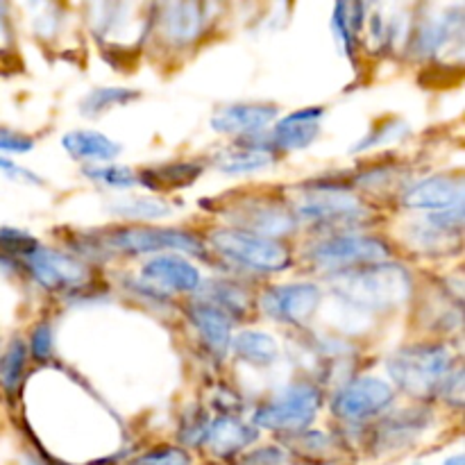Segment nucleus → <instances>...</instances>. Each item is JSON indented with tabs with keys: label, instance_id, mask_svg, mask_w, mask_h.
Segmentation results:
<instances>
[{
	"label": "nucleus",
	"instance_id": "nucleus-1",
	"mask_svg": "<svg viewBox=\"0 0 465 465\" xmlns=\"http://www.w3.org/2000/svg\"><path fill=\"white\" fill-rule=\"evenodd\" d=\"M411 275L400 263L381 262L354 268L334 277L336 295L357 309L386 312L395 309L411 295Z\"/></svg>",
	"mask_w": 465,
	"mask_h": 465
},
{
	"label": "nucleus",
	"instance_id": "nucleus-2",
	"mask_svg": "<svg viewBox=\"0 0 465 465\" xmlns=\"http://www.w3.org/2000/svg\"><path fill=\"white\" fill-rule=\"evenodd\" d=\"M386 371L404 393L413 398H430L454 371V354L439 343L404 345L391 354Z\"/></svg>",
	"mask_w": 465,
	"mask_h": 465
},
{
	"label": "nucleus",
	"instance_id": "nucleus-3",
	"mask_svg": "<svg viewBox=\"0 0 465 465\" xmlns=\"http://www.w3.org/2000/svg\"><path fill=\"white\" fill-rule=\"evenodd\" d=\"M322 407V393L309 381H295L284 386L280 393L259 404L252 413V427L268 431L302 434L316 420Z\"/></svg>",
	"mask_w": 465,
	"mask_h": 465
},
{
	"label": "nucleus",
	"instance_id": "nucleus-4",
	"mask_svg": "<svg viewBox=\"0 0 465 465\" xmlns=\"http://www.w3.org/2000/svg\"><path fill=\"white\" fill-rule=\"evenodd\" d=\"M209 245L227 262L257 272H282L291 266V250L280 239L252 234V232L221 227L209 234Z\"/></svg>",
	"mask_w": 465,
	"mask_h": 465
},
{
	"label": "nucleus",
	"instance_id": "nucleus-5",
	"mask_svg": "<svg viewBox=\"0 0 465 465\" xmlns=\"http://www.w3.org/2000/svg\"><path fill=\"white\" fill-rule=\"evenodd\" d=\"M309 262L327 272H348L354 268L389 262L391 248L380 236L339 234L322 239L309 248Z\"/></svg>",
	"mask_w": 465,
	"mask_h": 465
},
{
	"label": "nucleus",
	"instance_id": "nucleus-6",
	"mask_svg": "<svg viewBox=\"0 0 465 465\" xmlns=\"http://www.w3.org/2000/svg\"><path fill=\"white\" fill-rule=\"evenodd\" d=\"M107 245L123 254H150V252H189L204 254L203 241L186 230L175 227H121L107 236Z\"/></svg>",
	"mask_w": 465,
	"mask_h": 465
},
{
	"label": "nucleus",
	"instance_id": "nucleus-7",
	"mask_svg": "<svg viewBox=\"0 0 465 465\" xmlns=\"http://www.w3.org/2000/svg\"><path fill=\"white\" fill-rule=\"evenodd\" d=\"M395 391L389 381L380 377L363 375L345 384L331 402V411L341 422L363 425L372 418L381 416L393 404Z\"/></svg>",
	"mask_w": 465,
	"mask_h": 465
},
{
	"label": "nucleus",
	"instance_id": "nucleus-8",
	"mask_svg": "<svg viewBox=\"0 0 465 465\" xmlns=\"http://www.w3.org/2000/svg\"><path fill=\"white\" fill-rule=\"evenodd\" d=\"M295 221L318 223V225H339V223L361 221L368 216V207L352 193L341 189H312L300 195L293 204Z\"/></svg>",
	"mask_w": 465,
	"mask_h": 465
},
{
	"label": "nucleus",
	"instance_id": "nucleus-9",
	"mask_svg": "<svg viewBox=\"0 0 465 465\" xmlns=\"http://www.w3.org/2000/svg\"><path fill=\"white\" fill-rule=\"evenodd\" d=\"M322 302V291L312 282H291L263 291L259 307L268 318L284 325H304Z\"/></svg>",
	"mask_w": 465,
	"mask_h": 465
},
{
	"label": "nucleus",
	"instance_id": "nucleus-10",
	"mask_svg": "<svg viewBox=\"0 0 465 465\" xmlns=\"http://www.w3.org/2000/svg\"><path fill=\"white\" fill-rule=\"evenodd\" d=\"M25 262L32 280L50 293L80 289L89 282V268L80 259L59 250H45L39 245Z\"/></svg>",
	"mask_w": 465,
	"mask_h": 465
},
{
	"label": "nucleus",
	"instance_id": "nucleus-11",
	"mask_svg": "<svg viewBox=\"0 0 465 465\" xmlns=\"http://www.w3.org/2000/svg\"><path fill=\"white\" fill-rule=\"evenodd\" d=\"M280 109L271 103H232L218 109L209 125L213 132L236 139H257L277 121Z\"/></svg>",
	"mask_w": 465,
	"mask_h": 465
},
{
	"label": "nucleus",
	"instance_id": "nucleus-12",
	"mask_svg": "<svg viewBox=\"0 0 465 465\" xmlns=\"http://www.w3.org/2000/svg\"><path fill=\"white\" fill-rule=\"evenodd\" d=\"M141 277L159 293H193L203 284L198 266L182 254H157L141 268Z\"/></svg>",
	"mask_w": 465,
	"mask_h": 465
},
{
	"label": "nucleus",
	"instance_id": "nucleus-13",
	"mask_svg": "<svg viewBox=\"0 0 465 465\" xmlns=\"http://www.w3.org/2000/svg\"><path fill=\"white\" fill-rule=\"evenodd\" d=\"M463 195L465 184L461 175H431L409 186L402 195V204L409 209L436 213L463 204Z\"/></svg>",
	"mask_w": 465,
	"mask_h": 465
},
{
	"label": "nucleus",
	"instance_id": "nucleus-14",
	"mask_svg": "<svg viewBox=\"0 0 465 465\" xmlns=\"http://www.w3.org/2000/svg\"><path fill=\"white\" fill-rule=\"evenodd\" d=\"M230 221L234 223V230L252 232V234L268 236V239H280L295 230V216L286 212L280 204H272L268 200L259 203H243L230 212Z\"/></svg>",
	"mask_w": 465,
	"mask_h": 465
},
{
	"label": "nucleus",
	"instance_id": "nucleus-15",
	"mask_svg": "<svg viewBox=\"0 0 465 465\" xmlns=\"http://www.w3.org/2000/svg\"><path fill=\"white\" fill-rule=\"evenodd\" d=\"M204 7L200 3H168L157 7L159 35L166 44L182 48L203 35Z\"/></svg>",
	"mask_w": 465,
	"mask_h": 465
},
{
	"label": "nucleus",
	"instance_id": "nucleus-16",
	"mask_svg": "<svg viewBox=\"0 0 465 465\" xmlns=\"http://www.w3.org/2000/svg\"><path fill=\"white\" fill-rule=\"evenodd\" d=\"M325 109L322 107H307L289 114L272 123L271 132V148L293 153V150H304L321 136V125Z\"/></svg>",
	"mask_w": 465,
	"mask_h": 465
},
{
	"label": "nucleus",
	"instance_id": "nucleus-17",
	"mask_svg": "<svg viewBox=\"0 0 465 465\" xmlns=\"http://www.w3.org/2000/svg\"><path fill=\"white\" fill-rule=\"evenodd\" d=\"M254 440H257V427L248 425L236 416H221L209 422L203 445L213 457L230 459L243 452Z\"/></svg>",
	"mask_w": 465,
	"mask_h": 465
},
{
	"label": "nucleus",
	"instance_id": "nucleus-18",
	"mask_svg": "<svg viewBox=\"0 0 465 465\" xmlns=\"http://www.w3.org/2000/svg\"><path fill=\"white\" fill-rule=\"evenodd\" d=\"M452 41H457L461 45L463 41V16L461 7L452 9L445 16H440L439 21L434 18H427L425 23H420V27L413 35V50L420 57H430V54L440 53L445 45H450Z\"/></svg>",
	"mask_w": 465,
	"mask_h": 465
},
{
	"label": "nucleus",
	"instance_id": "nucleus-19",
	"mask_svg": "<svg viewBox=\"0 0 465 465\" xmlns=\"http://www.w3.org/2000/svg\"><path fill=\"white\" fill-rule=\"evenodd\" d=\"M189 318L193 322L195 331L203 339V343L212 350V354H223L230 350L232 343V318L227 316L225 312L221 309L212 307L207 302H195L191 304L189 309Z\"/></svg>",
	"mask_w": 465,
	"mask_h": 465
},
{
	"label": "nucleus",
	"instance_id": "nucleus-20",
	"mask_svg": "<svg viewBox=\"0 0 465 465\" xmlns=\"http://www.w3.org/2000/svg\"><path fill=\"white\" fill-rule=\"evenodd\" d=\"M430 411L422 409H407L395 416L384 418L377 425L375 431V448L377 450H395L409 445L427 425H430Z\"/></svg>",
	"mask_w": 465,
	"mask_h": 465
},
{
	"label": "nucleus",
	"instance_id": "nucleus-21",
	"mask_svg": "<svg viewBox=\"0 0 465 465\" xmlns=\"http://www.w3.org/2000/svg\"><path fill=\"white\" fill-rule=\"evenodd\" d=\"M272 162H275V154L271 145H257L252 143V139H243L241 143L218 153L213 166L225 175H250V173L263 171Z\"/></svg>",
	"mask_w": 465,
	"mask_h": 465
},
{
	"label": "nucleus",
	"instance_id": "nucleus-22",
	"mask_svg": "<svg viewBox=\"0 0 465 465\" xmlns=\"http://www.w3.org/2000/svg\"><path fill=\"white\" fill-rule=\"evenodd\" d=\"M62 145L77 162H112L121 154L123 145L109 139L103 132L94 130H73L62 136Z\"/></svg>",
	"mask_w": 465,
	"mask_h": 465
},
{
	"label": "nucleus",
	"instance_id": "nucleus-23",
	"mask_svg": "<svg viewBox=\"0 0 465 465\" xmlns=\"http://www.w3.org/2000/svg\"><path fill=\"white\" fill-rule=\"evenodd\" d=\"M232 352L241 359V361L250 363L254 368H268L277 361L280 357V345L266 331L245 330L236 334L230 343Z\"/></svg>",
	"mask_w": 465,
	"mask_h": 465
},
{
	"label": "nucleus",
	"instance_id": "nucleus-24",
	"mask_svg": "<svg viewBox=\"0 0 465 465\" xmlns=\"http://www.w3.org/2000/svg\"><path fill=\"white\" fill-rule=\"evenodd\" d=\"M203 163L198 162H177V163H163L157 168H143L136 175L139 184L148 186V189H184V186L195 184L200 175H203Z\"/></svg>",
	"mask_w": 465,
	"mask_h": 465
},
{
	"label": "nucleus",
	"instance_id": "nucleus-25",
	"mask_svg": "<svg viewBox=\"0 0 465 465\" xmlns=\"http://www.w3.org/2000/svg\"><path fill=\"white\" fill-rule=\"evenodd\" d=\"M141 94L136 89H123V86H103V89H94L82 98L80 114L89 118H98L100 114L109 112V109L125 107V104L139 100Z\"/></svg>",
	"mask_w": 465,
	"mask_h": 465
},
{
	"label": "nucleus",
	"instance_id": "nucleus-26",
	"mask_svg": "<svg viewBox=\"0 0 465 465\" xmlns=\"http://www.w3.org/2000/svg\"><path fill=\"white\" fill-rule=\"evenodd\" d=\"M200 302H207L212 307L221 309L227 316H243L248 312V295L239 289V286L230 284V282L213 280L207 284V291H203Z\"/></svg>",
	"mask_w": 465,
	"mask_h": 465
},
{
	"label": "nucleus",
	"instance_id": "nucleus-27",
	"mask_svg": "<svg viewBox=\"0 0 465 465\" xmlns=\"http://www.w3.org/2000/svg\"><path fill=\"white\" fill-rule=\"evenodd\" d=\"M82 175L94 182V184L116 191H127L139 184L136 173L132 168L121 166V163H91V166L82 168Z\"/></svg>",
	"mask_w": 465,
	"mask_h": 465
},
{
	"label": "nucleus",
	"instance_id": "nucleus-28",
	"mask_svg": "<svg viewBox=\"0 0 465 465\" xmlns=\"http://www.w3.org/2000/svg\"><path fill=\"white\" fill-rule=\"evenodd\" d=\"M116 216L130 218V221H154V218H163L171 213V207H168L163 200L157 198H123L114 200L109 204Z\"/></svg>",
	"mask_w": 465,
	"mask_h": 465
},
{
	"label": "nucleus",
	"instance_id": "nucleus-29",
	"mask_svg": "<svg viewBox=\"0 0 465 465\" xmlns=\"http://www.w3.org/2000/svg\"><path fill=\"white\" fill-rule=\"evenodd\" d=\"M25 361H27V345L23 341H12V345L7 348L5 357L0 359V384L7 391L9 395H14L21 386L23 372H25Z\"/></svg>",
	"mask_w": 465,
	"mask_h": 465
},
{
	"label": "nucleus",
	"instance_id": "nucleus-30",
	"mask_svg": "<svg viewBox=\"0 0 465 465\" xmlns=\"http://www.w3.org/2000/svg\"><path fill=\"white\" fill-rule=\"evenodd\" d=\"M411 132V127L407 125V123L402 121H389L384 123V125H377L372 127L371 132H368L366 136H363L359 143H354L352 153H361V150H368V148H375V145H386V143H395V141L404 139V136Z\"/></svg>",
	"mask_w": 465,
	"mask_h": 465
},
{
	"label": "nucleus",
	"instance_id": "nucleus-31",
	"mask_svg": "<svg viewBox=\"0 0 465 465\" xmlns=\"http://www.w3.org/2000/svg\"><path fill=\"white\" fill-rule=\"evenodd\" d=\"M39 248V241L16 227H0V252L5 257H30Z\"/></svg>",
	"mask_w": 465,
	"mask_h": 465
},
{
	"label": "nucleus",
	"instance_id": "nucleus-32",
	"mask_svg": "<svg viewBox=\"0 0 465 465\" xmlns=\"http://www.w3.org/2000/svg\"><path fill=\"white\" fill-rule=\"evenodd\" d=\"M209 422L212 418L203 411V409L195 407L193 416H184L182 418V427H180V440L186 445H203L204 436H207Z\"/></svg>",
	"mask_w": 465,
	"mask_h": 465
},
{
	"label": "nucleus",
	"instance_id": "nucleus-33",
	"mask_svg": "<svg viewBox=\"0 0 465 465\" xmlns=\"http://www.w3.org/2000/svg\"><path fill=\"white\" fill-rule=\"evenodd\" d=\"M136 465H191V454L175 445H162V448L141 454Z\"/></svg>",
	"mask_w": 465,
	"mask_h": 465
},
{
	"label": "nucleus",
	"instance_id": "nucleus-34",
	"mask_svg": "<svg viewBox=\"0 0 465 465\" xmlns=\"http://www.w3.org/2000/svg\"><path fill=\"white\" fill-rule=\"evenodd\" d=\"M331 27H334V35L339 45L343 48V53L348 57H352L354 53V45H357V39H354L352 30H350V23H348V5L339 3L334 7V16H331Z\"/></svg>",
	"mask_w": 465,
	"mask_h": 465
},
{
	"label": "nucleus",
	"instance_id": "nucleus-35",
	"mask_svg": "<svg viewBox=\"0 0 465 465\" xmlns=\"http://www.w3.org/2000/svg\"><path fill=\"white\" fill-rule=\"evenodd\" d=\"M53 327L50 322H39L30 336V354L36 361H48L53 357Z\"/></svg>",
	"mask_w": 465,
	"mask_h": 465
},
{
	"label": "nucleus",
	"instance_id": "nucleus-36",
	"mask_svg": "<svg viewBox=\"0 0 465 465\" xmlns=\"http://www.w3.org/2000/svg\"><path fill=\"white\" fill-rule=\"evenodd\" d=\"M35 150V139L23 132L9 130V127H0V153L7 154H25Z\"/></svg>",
	"mask_w": 465,
	"mask_h": 465
},
{
	"label": "nucleus",
	"instance_id": "nucleus-37",
	"mask_svg": "<svg viewBox=\"0 0 465 465\" xmlns=\"http://www.w3.org/2000/svg\"><path fill=\"white\" fill-rule=\"evenodd\" d=\"M436 393L445 400L452 407H461L463 404V371L461 368H454L448 377H445L443 384L439 386Z\"/></svg>",
	"mask_w": 465,
	"mask_h": 465
},
{
	"label": "nucleus",
	"instance_id": "nucleus-38",
	"mask_svg": "<svg viewBox=\"0 0 465 465\" xmlns=\"http://www.w3.org/2000/svg\"><path fill=\"white\" fill-rule=\"evenodd\" d=\"M286 459V452L282 448H262L254 450V452H248L241 457V465H282Z\"/></svg>",
	"mask_w": 465,
	"mask_h": 465
},
{
	"label": "nucleus",
	"instance_id": "nucleus-39",
	"mask_svg": "<svg viewBox=\"0 0 465 465\" xmlns=\"http://www.w3.org/2000/svg\"><path fill=\"white\" fill-rule=\"evenodd\" d=\"M0 171H3L5 175L14 177V180H27V182H32V184H41L39 175H35V173L25 171V168H21V166H16V163L9 162V159H5V157H0Z\"/></svg>",
	"mask_w": 465,
	"mask_h": 465
},
{
	"label": "nucleus",
	"instance_id": "nucleus-40",
	"mask_svg": "<svg viewBox=\"0 0 465 465\" xmlns=\"http://www.w3.org/2000/svg\"><path fill=\"white\" fill-rule=\"evenodd\" d=\"M9 44V21H7V7L0 5V48Z\"/></svg>",
	"mask_w": 465,
	"mask_h": 465
},
{
	"label": "nucleus",
	"instance_id": "nucleus-41",
	"mask_svg": "<svg viewBox=\"0 0 465 465\" xmlns=\"http://www.w3.org/2000/svg\"><path fill=\"white\" fill-rule=\"evenodd\" d=\"M443 465H463V454H454V457H450Z\"/></svg>",
	"mask_w": 465,
	"mask_h": 465
},
{
	"label": "nucleus",
	"instance_id": "nucleus-42",
	"mask_svg": "<svg viewBox=\"0 0 465 465\" xmlns=\"http://www.w3.org/2000/svg\"><path fill=\"white\" fill-rule=\"evenodd\" d=\"M27 465H36V463H27Z\"/></svg>",
	"mask_w": 465,
	"mask_h": 465
}]
</instances>
